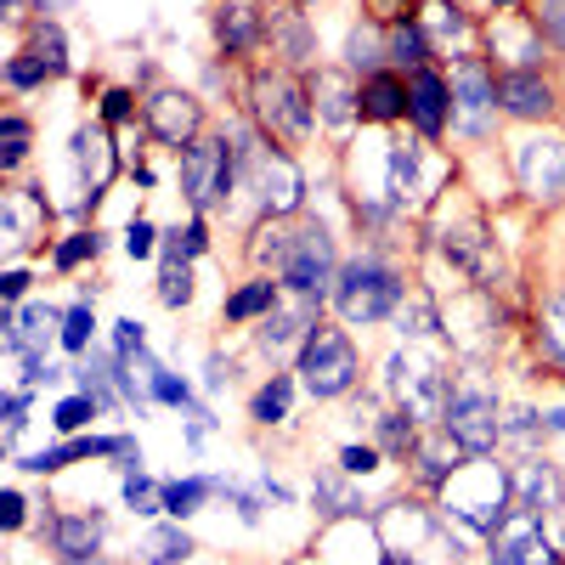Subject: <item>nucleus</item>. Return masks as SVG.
<instances>
[{
    "label": "nucleus",
    "mask_w": 565,
    "mask_h": 565,
    "mask_svg": "<svg viewBox=\"0 0 565 565\" xmlns=\"http://www.w3.org/2000/svg\"><path fill=\"white\" fill-rule=\"evenodd\" d=\"M334 300L351 322H385L396 306H402V282L391 266L380 260H351L340 277H334Z\"/></svg>",
    "instance_id": "f257e3e1"
},
{
    "label": "nucleus",
    "mask_w": 565,
    "mask_h": 565,
    "mask_svg": "<svg viewBox=\"0 0 565 565\" xmlns=\"http://www.w3.org/2000/svg\"><path fill=\"white\" fill-rule=\"evenodd\" d=\"M300 373L311 396H345L356 385V351L345 340V328H311V340L300 345Z\"/></svg>",
    "instance_id": "f03ea898"
},
{
    "label": "nucleus",
    "mask_w": 565,
    "mask_h": 565,
    "mask_svg": "<svg viewBox=\"0 0 565 565\" xmlns=\"http://www.w3.org/2000/svg\"><path fill=\"white\" fill-rule=\"evenodd\" d=\"M255 114L277 141H300L311 130V90L289 74H266L255 85Z\"/></svg>",
    "instance_id": "7ed1b4c3"
},
{
    "label": "nucleus",
    "mask_w": 565,
    "mask_h": 565,
    "mask_svg": "<svg viewBox=\"0 0 565 565\" xmlns=\"http://www.w3.org/2000/svg\"><path fill=\"white\" fill-rule=\"evenodd\" d=\"M181 186H186V199H193L199 210H210L215 199L232 193V148L215 136H199L193 148L181 153Z\"/></svg>",
    "instance_id": "20e7f679"
},
{
    "label": "nucleus",
    "mask_w": 565,
    "mask_h": 565,
    "mask_svg": "<svg viewBox=\"0 0 565 565\" xmlns=\"http://www.w3.org/2000/svg\"><path fill=\"white\" fill-rule=\"evenodd\" d=\"M282 282L300 289L306 300L322 295V289H334V244H328L322 226L295 232V249H289V260H282Z\"/></svg>",
    "instance_id": "39448f33"
},
{
    "label": "nucleus",
    "mask_w": 565,
    "mask_h": 565,
    "mask_svg": "<svg viewBox=\"0 0 565 565\" xmlns=\"http://www.w3.org/2000/svg\"><path fill=\"white\" fill-rule=\"evenodd\" d=\"M441 424H447V436H452L463 452H492L498 436H503L498 402H487V396H452V407H447Z\"/></svg>",
    "instance_id": "423d86ee"
},
{
    "label": "nucleus",
    "mask_w": 565,
    "mask_h": 565,
    "mask_svg": "<svg viewBox=\"0 0 565 565\" xmlns=\"http://www.w3.org/2000/svg\"><path fill=\"white\" fill-rule=\"evenodd\" d=\"M498 565H559V548L543 537L537 514H509L498 526Z\"/></svg>",
    "instance_id": "0eeeda50"
},
{
    "label": "nucleus",
    "mask_w": 565,
    "mask_h": 565,
    "mask_svg": "<svg viewBox=\"0 0 565 565\" xmlns=\"http://www.w3.org/2000/svg\"><path fill=\"white\" fill-rule=\"evenodd\" d=\"M391 385L407 407V418H447V380L436 367H407V362H391Z\"/></svg>",
    "instance_id": "6e6552de"
},
{
    "label": "nucleus",
    "mask_w": 565,
    "mask_h": 565,
    "mask_svg": "<svg viewBox=\"0 0 565 565\" xmlns=\"http://www.w3.org/2000/svg\"><path fill=\"white\" fill-rule=\"evenodd\" d=\"M199 103L193 97H181V90H153L148 97V125L159 141H170V148H193L199 141Z\"/></svg>",
    "instance_id": "1a4fd4ad"
},
{
    "label": "nucleus",
    "mask_w": 565,
    "mask_h": 565,
    "mask_svg": "<svg viewBox=\"0 0 565 565\" xmlns=\"http://www.w3.org/2000/svg\"><path fill=\"white\" fill-rule=\"evenodd\" d=\"M514 170H521L526 193L565 199V141H526V148L514 153Z\"/></svg>",
    "instance_id": "9d476101"
},
{
    "label": "nucleus",
    "mask_w": 565,
    "mask_h": 565,
    "mask_svg": "<svg viewBox=\"0 0 565 565\" xmlns=\"http://www.w3.org/2000/svg\"><path fill=\"white\" fill-rule=\"evenodd\" d=\"M452 103H458L463 130H487V114H492V103H498V85H492L487 63L463 57V63L452 68Z\"/></svg>",
    "instance_id": "9b49d317"
},
{
    "label": "nucleus",
    "mask_w": 565,
    "mask_h": 565,
    "mask_svg": "<svg viewBox=\"0 0 565 565\" xmlns=\"http://www.w3.org/2000/svg\"><path fill=\"white\" fill-rule=\"evenodd\" d=\"M255 181H260V199H266L271 215H295V210H300L306 181H300V170L282 159V153L260 148V153H255Z\"/></svg>",
    "instance_id": "f8f14e48"
},
{
    "label": "nucleus",
    "mask_w": 565,
    "mask_h": 565,
    "mask_svg": "<svg viewBox=\"0 0 565 565\" xmlns=\"http://www.w3.org/2000/svg\"><path fill=\"white\" fill-rule=\"evenodd\" d=\"M498 103H503L514 119H548V114H554V90H548L543 74L514 68V74H503V85H498Z\"/></svg>",
    "instance_id": "ddd939ff"
},
{
    "label": "nucleus",
    "mask_w": 565,
    "mask_h": 565,
    "mask_svg": "<svg viewBox=\"0 0 565 565\" xmlns=\"http://www.w3.org/2000/svg\"><path fill=\"white\" fill-rule=\"evenodd\" d=\"M407 108H413L418 130H430V136H436V130L447 125V79L430 74V68H418L413 85H407Z\"/></svg>",
    "instance_id": "4468645a"
},
{
    "label": "nucleus",
    "mask_w": 565,
    "mask_h": 565,
    "mask_svg": "<svg viewBox=\"0 0 565 565\" xmlns=\"http://www.w3.org/2000/svg\"><path fill=\"white\" fill-rule=\"evenodd\" d=\"M311 328H317V306H311V300L277 306V311H266L260 345H266V351H282V345H295V340H311Z\"/></svg>",
    "instance_id": "2eb2a0df"
},
{
    "label": "nucleus",
    "mask_w": 565,
    "mask_h": 565,
    "mask_svg": "<svg viewBox=\"0 0 565 565\" xmlns=\"http://www.w3.org/2000/svg\"><path fill=\"white\" fill-rule=\"evenodd\" d=\"M52 543H57L63 559H90L103 543V514H63L52 526Z\"/></svg>",
    "instance_id": "dca6fc26"
},
{
    "label": "nucleus",
    "mask_w": 565,
    "mask_h": 565,
    "mask_svg": "<svg viewBox=\"0 0 565 565\" xmlns=\"http://www.w3.org/2000/svg\"><path fill=\"white\" fill-rule=\"evenodd\" d=\"M311 103L322 108V119H328V125H351V114L362 108V90H351V79H345V74H317Z\"/></svg>",
    "instance_id": "f3484780"
},
{
    "label": "nucleus",
    "mask_w": 565,
    "mask_h": 565,
    "mask_svg": "<svg viewBox=\"0 0 565 565\" xmlns=\"http://www.w3.org/2000/svg\"><path fill=\"white\" fill-rule=\"evenodd\" d=\"M413 469H418L424 487H441L452 469H458V441H452V436H424V441H413Z\"/></svg>",
    "instance_id": "a211bd4d"
},
{
    "label": "nucleus",
    "mask_w": 565,
    "mask_h": 565,
    "mask_svg": "<svg viewBox=\"0 0 565 565\" xmlns=\"http://www.w3.org/2000/svg\"><path fill=\"white\" fill-rule=\"evenodd\" d=\"M514 492H521L526 509H559L565 503V487H559V476L548 463H526L521 476H514Z\"/></svg>",
    "instance_id": "6ab92c4d"
},
{
    "label": "nucleus",
    "mask_w": 565,
    "mask_h": 565,
    "mask_svg": "<svg viewBox=\"0 0 565 565\" xmlns=\"http://www.w3.org/2000/svg\"><path fill=\"white\" fill-rule=\"evenodd\" d=\"M407 108V85L391 79V74H373L362 85V119H396Z\"/></svg>",
    "instance_id": "aec40b11"
},
{
    "label": "nucleus",
    "mask_w": 565,
    "mask_h": 565,
    "mask_svg": "<svg viewBox=\"0 0 565 565\" xmlns=\"http://www.w3.org/2000/svg\"><path fill=\"white\" fill-rule=\"evenodd\" d=\"M193 554V537H186L181 526H159L141 537V559H153V565H170V559H186Z\"/></svg>",
    "instance_id": "412c9836"
},
{
    "label": "nucleus",
    "mask_w": 565,
    "mask_h": 565,
    "mask_svg": "<svg viewBox=\"0 0 565 565\" xmlns=\"http://www.w3.org/2000/svg\"><path fill=\"white\" fill-rule=\"evenodd\" d=\"M215 29H221V45H232V52H244V45L260 40V18H255V7H226Z\"/></svg>",
    "instance_id": "4be33fe9"
},
{
    "label": "nucleus",
    "mask_w": 565,
    "mask_h": 565,
    "mask_svg": "<svg viewBox=\"0 0 565 565\" xmlns=\"http://www.w3.org/2000/svg\"><path fill=\"white\" fill-rule=\"evenodd\" d=\"M447 255H452L458 266H469V271H481V266H487V238H481V226L447 232Z\"/></svg>",
    "instance_id": "5701e85b"
},
{
    "label": "nucleus",
    "mask_w": 565,
    "mask_h": 565,
    "mask_svg": "<svg viewBox=\"0 0 565 565\" xmlns=\"http://www.w3.org/2000/svg\"><path fill=\"white\" fill-rule=\"evenodd\" d=\"M260 311H277V282H249V289H238L226 300V317H260Z\"/></svg>",
    "instance_id": "b1692460"
},
{
    "label": "nucleus",
    "mask_w": 565,
    "mask_h": 565,
    "mask_svg": "<svg viewBox=\"0 0 565 565\" xmlns=\"http://www.w3.org/2000/svg\"><path fill=\"white\" fill-rule=\"evenodd\" d=\"M79 164H85V175H90V186H103V181H108V170H114V159H108V141H103L97 130H85V136H79Z\"/></svg>",
    "instance_id": "393cba45"
},
{
    "label": "nucleus",
    "mask_w": 565,
    "mask_h": 565,
    "mask_svg": "<svg viewBox=\"0 0 565 565\" xmlns=\"http://www.w3.org/2000/svg\"><path fill=\"white\" fill-rule=\"evenodd\" d=\"M413 181H418V148L402 141V148H391V199H407Z\"/></svg>",
    "instance_id": "a878e982"
},
{
    "label": "nucleus",
    "mask_w": 565,
    "mask_h": 565,
    "mask_svg": "<svg viewBox=\"0 0 565 565\" xmlns=\"http://www.w3.org/2000/svg\"><path fill=\"white\" fill-rule=\"evenodd\" d=\"M543 345H548V356L565 362V289L543 306Z\"/></svg>",
    "instance_id": "bb28decb"
},
{
    "label": "nucleus",
    "mask_w": 565,
    "mask_h": 565,
    "mask_svg": "<svg viewBox=\"0 0 565 565\" xmlns=\"http://www.w3.org/2000/svg\"><path fill=\"white\" fill-rule=\"evenodd\" d=\"M391 57L396 63H413V68L424 63V29L418 23H396L391 29Z\"/></svg>",
    "instance_id": "cd10ccee"
},
{
    "label": "nucleus",
    "mask_w": 565,
    "mask_h": 565,
    "mask_svg": "<svg viewBox=\"0 0 565 565\" xmlns=\"http://www.w3.org/2000/svg\"><path fill=\"white\" fill-rule=\"evenodd\" d=\"M204 498H210V481H175V487H164V509L170 514H193Z\"/></svg>",
    "instance_id": "c85d7f7f"
},
{
    "label": "nucleus",
    "mask_w": 565,
    "mask_h": 565,
    "mask_svg": "<svg viewBox=\"0 0 565 565\" xmlns=\"http://www.w3.org/2000/svg\"><path fill=\"white\" fill-rule=\"evenodd\" d=\"M282 413H289V380H271V385L255 396V418H260V424H277Z\"/></svg>",
    "instance_id": "c756f323"
},
{
    "label": "nucleus",
    "mask_w": 565,
    "mask_h": 565,
    "mask_svg": "<svg viewBox=\"0 0 565 565\" xmlns=\"http://www.w3.org/2000/svg\"><path fill=\"white\" fill-rule=\"evenodd\" d=\"M159 295H164V306H181L186 295H193V277H186V260H164V277H159Z\"/></svg>",
    "instance_id": "7c9ffc66"
},
{
    "label": "nucleus",
    "mask_w": 565,
    "mask_h": 565,
    "mask_svg": "<svg viewBox=\"0 0 565 565\" xmlns=\"http://www.w3.org/2000/svg\"><path fill=\"white\" fill-rule=\"evenodd\" d=\"M380 63H385L380 34H373V29H356V34H351V68H380Z\"/></svg>",
    "instance_id": "2f4dec72"
},
{
    "label": "nucleus",
    "mask_w": 565,
    "mask_h": 565,
    "mask_svg": "<svg viewBox=\"0 0 565 565\" xmlns=\"http://www.w3.org/2000/svg\"><path fill=\"white\" fill-rule=\"evenodd\" d=\"M23 153H29V125L23 119H7V125H0V164L12 170Z\"/></svg>",
    "instance_id": "473e14b6"
},
{
    "label": "nucleus",
    "mask_w": 565,
    "mask_h": 565,
    "mask_svg": "<svg viewBox=\"0 0 565 565\" xmlns=\"http://www.w3.org/2000/svg\"><path fill=\"white\" fill-rule=\"evenodd\" d=\"M34 57L45 63V74H57L68 57H63V29H52V23H45L40 34H34Z\"/></svg>",
    "instance_id": "72a5a7b5"
},
{
    "label": "nucleus",
    "mask_w": 565,
    "mask_h": 565,
    "mask_svg": "<svg viewBox=\"0 0 565 565\" xmlns=\"http://www.w3.org/2000/svg\"><path fill=\"white\" fill-rule=\"evenodd\" d=\"M90 328H97V322H90V311H85V306H74V311L63 317V345H68V351H85Z\"/></svg>",
    "instance_id": "f704fd0d"
},
{
    "label": "nucleus",
    "mask_w": 565,
    "mask_h": 565,
    "mask_svg": "<svg viewBox=\"0 0 565 565\" xmlns=\"http://www.w3.org/2000/svg\"><path fill=\"white\" fill-rule=\"evenodd\" d=\"M125 503H130V509H141V514H153V509H164V492H153V481L130 476V481H125Z\"/></svg>",
    "instance_id": "c9c22d12"
},
{
    "label": "nucleus",
    "mask_w": 565,
    "mask_h": 565,
    "mask_svg": "<svg viewBox=\"0 0 565 565\" xmlns=\"http://www.w3.org/2000/svg\"><path fill=\"white\" fill-rule=\"evenodd\" d=\"M537 29L565 52V0H543V7H537Z\"/></svg>",
    "instance_id": "e433bc0d"
},
{
    "label": "nucleus",
    "mask_w": 565,
    "mask_h": 565,
    "mask_svg": "<svg viewBox=\"0 0 565 565\" xmlns=\"http://www.w3.org/2000/svg\"><path fill=\"white\" fill-rule=\"evenodd\" d=\"M90 413H97V402H90V396H68V402L57 407V430H79Z\"/></svg>",
    "instance_id": "4c0bfd02"
},
{
    "label": "nucleus",
    "mask_w": 565,
    "mask_h": 565,
    "mask_svg": "<svg viewBox=\"0 0 565 565\" xmlns=\"http://www.w3.org/2000/svg\"><path fill=\"white\" fill-rule=\"evenodd\" d=\"M380 436H385V447H413V424H407V413H396V418H380Z\"/></svg>",
    "instance_id": "58836bf2"
},
{
    "label": "nucleus",
    "mask_w": 565,
    "mask_h": 565,
    "mask_svg": "<svg viewBox=\"0 0 565 565\" xmlns=\"http://www.w3.org/2000/svg\"><path fill=\"white\" fill-rule=\"evenodd\" d=\"M85 255H97V238H90V232H79V238H68V244L57 249V266H79Z\"/></svg>",
    "instance_id": "ea45409f"
},
{
    "label": "nucleus",
    "mask_w": 565,
    "mask_h": 565,
    "mask_svg": "<svg viewBox=\"0 0 565 565\" xmlns=\"http://www.w3.org/2000/svg\"><path fill=\"white\" fill-rule=\"evenodd\" d=\"M7 79H12V85H40V79H45V63H40V57H18V63L7 68Z\"/></svg>",
    "instance_id": "a19ab883"
},
{
    "label": "nucleus",
    "mask_w": 565,
    "mask_h": 565,
    "mask_svg": "<svg viewBox=\"0 0 565 565\" xmlns=\"http://www.w3.org/2000/svg\"><path fill=\"white\" fill-rule=\"evenodd\" d=\"M125 249H130V255H153V226H148V221H130Z\"/></svg>",
    "instance_id": "79ce46f5"
},
{
    "label": "nucleus",
    "mask_w": 565,
    "mask_h": 565,
    "mask_svg": "<svg viewBox=\"0 0 565 565\" xmlns=\"http://www.w3.org/2000/svg\"><path fill=\"white\" fill-rule=\"evenodd\" d=\"M340 463L351 469V476H367V469L380 463V452H373V447H345V452H340Z\"/></svg>",
    "instance_id": "37998d69"
},
{
    "label": "nucleus",
    "mask_w": 565,
    "mask_h": 565,
    "mask_svg": "<svg viewBox=\"0 0 565 565\" xmlns=\"http://www.w3.org/2000/svg\"><path fill=\"white\" fill-rule=\"evenodd\" d=\"M503 430H509L514 441H532V436H537V413H514V418L503 424Z\"/></svg>",
    "instance_id": "c03bdc74"
},
{
    "label": "nucleus",
    "mask_w": 565,
    "mask_h": 565,
    "mask_svg": "<svg viewBox=\"0 0 565 565\" xmlns=\"http://www.w3.org/2000/svg\"><path fill=\"white\" fill-rule=\"evenodd\" d=\"M153 396L159 402H186V385H175L170 373H153Z\"/></svg>",
    "instance_id": "a18cd8bd"
},
{
    "label": "nucleus",
    "mask_w": 565,
    "mask_h": 565,
    "mask_svg": "<svg viewBox=\"0 0 565 565\" xmlns=\"http://www.w3.org/2000/svg\"><path fill=\"white\" fill-rule=\"evenodd\" d=\"M0 526H23V498L18 492L0 498Z\"/></svg>",
    "instance_id": "49530a36"
},
{
    "label": "nucleus",
    "mask_w": 565,
    "mask_h": 565,
    "mask_svg": "<svg viewBox=\"0 0 565 565\" xmlns=\"http://www.w3.org/2000/svg\"><path fill=\"white\" fill-rule=\"evenodd\" d=\"M119 351H125V356L141 351V328H136V322H119Z\"/></svg>",
    "instance_id": "de8ad7c7"
},
{
    "label": "nucleus",
    "mask_w": 565,
    "mask_h": 565,
    "mask_svg": "<svg viewBox=\"0 0 565 565\" xmlns=\"http://www.w3.org/2000/svg\"><path fill=\"white\" fill-rule=\"evenodd\" d=\"M23 289H29V277H23V271H7V277H0V295H7V300H18Z\"/></svg>",
    "instance_id": "09e8293b"
},
{
    "label": "nucleus",
    "mask_w": 565,
    "mask_h": 565,
    "mask_svg": "<svg viewBox=\"0 0 565 565\" xmlns=\"http://www.w3.org/2000/svg\"><path fill=\"white\" fill-rule=\"evenodd\" d=\"M18 430H23V396L7 402V436H18Z\"/></svg>",
    "instance_id": "8fccbe9b"
},
{
    "label": "nucleus",
    "mask_w": 565,
    "mask_h": 565,
    "mask_svg": "<svg viewBox=\"0 0 565 565\" xmlns=\"http://www.w3.org/2000/svg\"><path fill=\"white\" fill-rule=\"evenodd\" d=\"M130 114V97H125V90H108V119H125Z\"/></svg>",
    "instance_id": "3c124183"
},
{
    "label": "nucleus",
    "mask_w": 565,
    "mask_h": 565,
    "mask_svg": "<svg viewBox=\"0 0 565 565\" xmlns=\"http://www.w3.org/2000/svg\"><path fill=\"white\" fill-rule=\"evenodd\" d=\"M380 7V18H407V0H373Z\"/></svg>",
    "instance_id": "603ef678"
},
{
    "label": "nucleus",
    "mask_w": 565,
    "mask_h": 565,
    "mask_svg": "<svg viewBox=\"0 0 565 565\" xmlns=\"http://www.w3.org/2000/svg\"><path fill=\"white\" fill-rule=\"evenodd\" d=\"M23 7H29V0H7V18H23Z\"/></svg>",
    "instance_id": "864d4df0"
},
{
    "label": "nucleus",
    "mask_w": 565,
    "mask_h": 565,
    "mask_svg": "<svg viewBox=\"0 0 565 565\" xmlns=\"http://www.w3.org/2000/svg\"><path fill=\"white\" fill-rule=\"evenodd\" d=\"M63 565H103V559H97V554H90V559H63Z\"/></svg>",
    "instance_id": "5fc2aeb1"
},
{
    "label": "nucleus",
    "mask_w": 565,
    "mask_h": 565,
    "mask_svg": "<svg viewBox=\"0 0 565 565\" xmlns=\"http://www.w3.org/2000/svg\"><path fill=\"white\" fill-rule=\"evenodd\" d=\"M385 565H413V559H402V554H391V559H385Z\"/></svg>",
    "instance_id": "6e6d98bb"
},
{
    "label": "nucleus",
    "mask_w": 565,
    "mask_h": 565,
    "mask_svg": "<svg viewBox=\"0 0 565 565\" xmlns=\"http://www.w3.org/2000/svg\"><path fill=\"white\" fill-rule=\"evenodd\" d=\"M492 7H514V0H492Z\"/></svg>",
    "instance_id": "4d7b16f0"
},
{
    "label": "nucleus",
    "mask_w": 565,
    "mask_h": 565,
    "mask_svg": "<svg viewBox=\"0 0 565 565\" xmlns=\"http://www.w3.org/2000/svg\"><path fill=\"white\" fill-rule=\"evenodd\" d=\"M45 7H63V0H45Z\"/></svg>",
    "instance_id": "13d9d810"
}]
</instances>
